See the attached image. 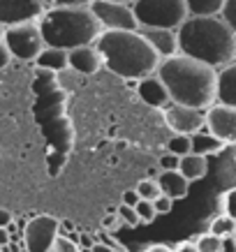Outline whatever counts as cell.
<instances>
[{
  "mask_svg": "<svg viewBox=\"0 0 236 252\" xmlns=\"http://www.w3.org/2000/svg\"><path fill=\"white\" fill-rule=\"evenodd\" d=\"M155 74L169 93V99L185 107L206 109L215 102L218 93V69L192 56L174 54L162 58Z\"/></svg>",
  "mask_w": 236,
  "mask_h": 252,
  "instance_id": "obj_1",
  "label": "cell"
},
{
  "mask_svg": "<svg viewBox=\"0 0 236 252\" xmlns=\"http://www.w3.org/2000/svg\"><path fill=\"white\" fill-rule=\"evenodd\" d=\"M178 51L215 69L236 61V32L222 16H188L176 28Z\"/></svg>",
  "mask_w": 236,
  "mask_h": 252,
  "instance_id": "obj_2",
  "label": "cell"
},
{
  "mask_svg": "<svg viewBox=\"0 0 236 252\" xmlns=\"http://www.w3.org/2000/svg\"><path fill=\"white\" fill-rule=\"evenodd\" d=\"M104 67L123 79H144L160 65L158 51L139 31H102L95 39Z\"/></svg>",
  "mask_w": 236,
  "mask_h": 252,
  "instance_id": "obj_3",
  "label": "cell"
},
{
  "mask_svg": "<svg viewBox=\"0 0 236 252\" xmlns=\"http://www.w3.org/2000/svg\"><path fill=\"white\" fill-rule=\"evenodd\" d=\"M37 26L44 44L61 49L93 44L102 32V26L88 5H54L51 9H44V14L37 19Z\"/></svg>",
  "mask_w": 236,
  "mask_h": 252,
  "instance_id": "obj_4",
  "label": "cell"
},
{
  "mask_svg": "<svg viewBox=\"0 0 236 252\" xmlns=\"http://www.w3.org/2000/svg\"><path fill=\"white\" fill-rule=\"evenodd\" d=\"M132 12L139 28H178L188 16L185 0H135Z\"/></svg>",
  "mask_w": 236,
  "mask_h": 252,
  "instance_id": "obj_5",
  "label": "cell"
},
{
  "mask_svg": "<svg viewBox=\"0 0 236 252\" xmlns=\"http://www.w3.org/2000/svg\"><path fill=\"white\" fill-rule=\"evenodd\" d=\"M2 42L7 44L12 58H19V61H35V56L44 49V37L39 32L37 21L7 26Z\"/></svg>",
  "mask_w": 236,
  "mask_h": 252,
  "instance_id": "obj_6",
  "label": "cell"
},
{
  "mask_svg": "<svg viewBox=\"0 0 236 252\" xmlns=\"http://www.w3.org/2000/svg\"><path fill=\"white\" fill-rule=\"evenodd\" d=\"M91 12L95 14L102 31H137L139 23L135 19L132 5L121 0H91Z\"/></svg>",
  "mask_w": 236,
  "mask_h": 252,
  "instance_id": "obj_7",
  "label": "cell"
},
{
  "mask_svg": "<svg viewBox=\"0 0 236 252\" xmlns=\"http://www.w3.org/2000/svg\"><path fill=\"white\" fill-rule=\"evenodd\" d=\"M61 220H56L51 215H35L28 220L26 231H23V243L26 252H49L54 238L58 236Z\"/></svg>",
  "mask_w": 236,
  "mask_h": 252,
  "instance_id": "obj_8",
  "label": "cell"
},
{
  "mask_svg": "<svg viewBox=\"0 0 236 252\" xmlns=\"http://www.w3.org/2000/svg\"><path fill=\"white\" fill-rule=\"evenodd\" d=\"M165 123L174 134H195L206 125V118L202 109L169 102L165 107Z\"/></svg>",
  "mask_w": 236,
  "mask_h": 252,
  "instance_id": "obj_9",
  "label": "cell"
},
{
  "mask_svg": "<svg viewBox=\"0 0 236 252\" xmlns=\"http://www.w3.org/2000/svg\"><path fill=\"white\" fill-rule=\"evenodd\" d=\"M206 125L211 134L225 141V144H236V107L222 104V102H213L206 109Z\"/></svg>",
  "mask_w": 236,
  "mask_h": 252,
  "instance_id": "obj_10",
  "label": "cell"
},
{
  "mask_svg": "<svg viewBox=\"0 0 236 252\" xmlns=\"http://www.w3.org/2000/svg\"><path fill=\"white\" fill-rule=\"evenodd\" d=\"M42 14H44V0H0V23L2 26L37 21Z\"/></svg>",
  "mask_w": 236,
  "mask_h": 252,
  "instance_id": "obj_11",
  "label": "cell"
},
{
  "mask_svg": "<svg viewBox=\"0 0 236 252\" xmlns=\"http://www.w3.org/2000/svg\"><path fill=\"white\" fill-rule=\"evenodd\" d=\"M67 67L74 69L76 74H98L104 67V63H102V56H100L95 42L67 49Z\"/></svg>",
  "mask_w": 236,
  "mask_h": 252,
  "instance_id": "obj_12",
  "label": "cell"
},
{
  "mask_svg": "<svg viewBox=\"0 0 236 252\" xmlns=\"http://www.w3.org/2000/svg\"><path fill=\"white\" fill-rule=\"evenodd\" d=\"M137 95H139V99H141L144 104H148V107H153V109H165L169 102H171V99H169L167 88H165V84L158 79V74H155V77L148 74V77L139 79Z\"/></svg>",
  "mask_w": 236,
  "mask_h": 252,
  "instance_id": "obj_13",
  "label": "cell"
},
{
  "mask_svg": "<svg viewBox=\"0 0 236 252\" xmlns=\"http://www.w3.org/2000/svg\"><path fill=\"white\" fill-rule=\"evenodd\" d=\"M137 31L148 39V44L158 51L160 58L178 54V37L174 28H137Z\"/></svg>",
  "mask_w": 236,
  "mask_h": 252,
  "instance_id": "obj_14",
  "label": "cell"
},
{
  "mask_svg": "<svg viewBox=\"0 0 236 252\" xmlns=\"http://www.w3.org/2000/svg\"><path fill=\"white\" fill-rule=\"evenodd\" d=\"M215 102L236 107V61L227 63L225 67L218 72V93H215Z\"/></svg>",
  "mask_w": 236,
  "mask_h": 252,
  "instance_id": "obj_15",
  "label": "cell"
},
{
  "mask_svg": "<svg viewBox=\"0 0 236 252\" xmlns=\"http://www.w3.org/2000/svg\"><path fill=\"white\" fill-rule=\"evenodd\" d=\"M158 185H160V190L171 199L188 197V190H190V181H188L178 169H162V174L158 176Z\"/></svg>",
  "mask_w": 236,
  "mask_h": 252,
  "instance_id": "obj_16",
  "label": "cell"
},
{
  "mask_svg": "<svg viewBox=\"0 0 236 252\" xmlns=\"http://www.w3.org/2000/svg\"><path fill=\"white\" fill-rule=\"evenodd\" d=\"M35 65L39 69H49V72H63L67 67V49H61V46H51L44 44V49L35 56Z\"/></svg>",
  "mask_w": 236,
  "mask_h": 252,
  "instance_id": "obj_17",
  "label": "cell"
},
{
  "mask_svg": "<svg viewBox=\"0 0 236 252\" xmlns=\"http://www.w3.org/2000/svg\"><path fill=\"white\" fill-rule=\"evenodd\" d=\"M190 153H197V155H215L220 153L222 148H225V141H220V139L215 137V134H211V132H195V134H190Z\"/></svg>",
  "mask_w": 236,
  "mask_h": 252,
  "instance_id": "obj_18",
  "label": "cell"
},
{
  "mask_svg": "<svg viewBox=\"0 0 236 252\" xmlns=\"http://www.w3.org/2000/svg\"><path fill=\"white\" fill-rule=\"evenodd\" d=\"M178 171H181L188 181H199V178H204L206 171H208L206 155H197V153L181 155V160H178Z\"/></svg>",
  "mask_w": 236,
  "mask_h": 252,
  "instance_id": "obj_19",
  "label": "cell"
},
{
  "mask_svg": "<svg viewBox=\"0 0 236 252\" xmlns=\"http://www.w3.org/2000/svg\"><path fill=\"white\" fill-rule=\"evenodd\" d=\"M190 16H220L225 0H185Z\"/></svg>",
  "mask_w": 236,
  "mask_h": 252,
  "instance_id": "obj_20",
  "label": "cell"
},
{
  "mask_svg": "<svg viewBox=\"0 0 236 252\" xmlns=\"http://www.w3.org/2000/svg\"><path fill=\"white\" fill-rule=\"evenodd\" d=\"M236 229V220L234 218H229L227 213L225 215H218L213 222H211V234H215V236H229V234H234Z\"/></svg>",
  "mask_w": 236,
  "mask_h": 252,
  "instance_id": "obj_21",
  "label": "cell"
},
{
  "mask_svg": "<svg viewBox=\"0 0 236 252\" xmlns=\"http://www.w3.org/2000/svg\"><path fill=\"white\" fill-rule=\"evenodd\" d=\"M190 134H176V137L169 139V144H167V151L169 153H174V155H188L190 153Z\"/></svg>",
  "mask_w": 236,
  "mask_h": 252,
  "instance_id": "obj_22",
  "label": "cell"
},
{
  "mask_svg": "<svg viewBox=\"0 0 236 252\" xmlns=\"http://www.w3.org/2000/svg\"><path fill=\"white\" fill-rule=\"evenodd\" d=\"M135 190H137L139 199H148V201H153V199L162 192L160 185H158V181H153V178H144V181H139Z\"/></svg>",
  "mask_w": 236,
  "mask_h": 252,
  "instance_id": "obj_23",
  "label": "cell"
},
{
  "mask_svg": "<svg viewBox=\"0 0 236 252\" xmlns=\"http://www.w3.org/2000/svg\"><path fill=\"white\" fill-rule=\"evenodd\" d=\"M135 211L139 215V222H144V224H151L158 218V211L153 206V201H148V199H139L137 204H135Z\"/></svg>",
  "mask_w": 236,
  "mask_h": 252,
  "instance_id": "obj_24",
  "label": "cell"
},
{
  "mask_svg": "<svg viewBox=\"0 0 236 252\" xmlns=\"http://www.w3.org/2000/svg\"><path fill=\"white\" fill-rule=\"evenodd\" d=\"M220 241L222 238L220 236H215V234H204V236H199L197 238V250L199 252H220Z\"/></svg>",
  "mask_w": 236,
  "mask_h": 252,
  "instance_id": "obj_25",
  "label": "cell"
},
{
  "mask_svg": "<svg viewBox=\"0 0 236 252\" xmlns=\"http://www.w3.org/2000/svg\"><path fill=\"white\" fill-rule=\"evenodd\" d=\"M116 215H118V218H121V222H125L128 227H137V224H141V222H139L137 211H135V206L121 204V206H118V211H116Z\"/></svg>",
  "mask_w": 236,
  "mask_h": 252,
  "instance_id": "obj_26",
  "label": "cell"
},
{
  "mask_svg": "<svg viewBox=\"0 0 236 252\" xmlns=\"http://www.w3.org/2000/svg\"><path fill=\"white\" fill-rule=\"evenodd\" d=\"M49 252H79V243L72 241V238H65V236H56Z\"/></svg>",
  "mask_w": 236,
  "mask_h": 252,
  "instance_id": "obj_27",
  "label": "cell"
},
{
  "mask_svg": "<svg viewBox=\"0 0 236 252\" xmlns=\"http://www.w3.org/2000/svg\"><path fill=\"white\" fill-rule=\"evenodd\" d=\"M220 16L227 21V26L236 32V0H225V7H222Z\"/></svg>",
  "mask_w": 236,
  "mask_h": 252,
  "instance_id": "obj_28",
  "label": "cell"
},
{
  "mask_svg": "<svg viewBox=\"0 0 236 252\" xmlns=\"http://www.w3.org/2000/svg\"><path fill=\"white\" fill-rule=\"evenodd\" d=\"M153 206H155L158 215H167V213H171V206H174V199L167 197L165 192H160L158 197L153 199Z\"/></svg>",
  "mask_w": 236,
  "mask_h": 252,
  "instance_id": "obj_29",
  "label": "cell"
},
{
  "mask_svg": "<svg viewBox=\"0 0 236 252\" xmlns=\"http://www.w3.org/2000/svg\"><path fill=\"white\" fill-rule=\"evenodd\" d=\"M225 213H227L229 218H234V220H236V188H234V190H229L227 194H225Z\"/></svg>",
  "mask_w": 236,
  "mask_h": 252,
  "instance_id": "obj_30",
  "label": "cell"
},
{
  "mask_svg": "<svg viewBox=\"0 0 236 252\" xmlns=\"http://www.w3.org/2000/svg\"><path fill=\"white\" fill-rule=\"evenodd\" d=\"M178 155H174V153H167V155H162L160 158V167L162 169H178Z\"/></svg>",
  "mask_w": 236,
  "mask_h": 252,
  "instance_id": "obj_31",
  "label": "cell"
},
{
  "mask_svg": "<svg viewBox=\"0 0 236 252\" xmlns=\"http://www.w3.org/2000/svg\"><path fill=\"white\" fill-rule=\"evenodd\" d=\"M220 252H236V238H234V234H229V236H222V241H220Z\"/></svg>",
  "mask_w": 236,
  "mask_h": 252,
  "instance_id": "obj_32",
  "label": "cell"
},
{
  "mask_svg": "<svg viewBox=\"0 0 236 252\" xmlns=\"http://www.w3.org/2000/svg\"><path fill=\"white\" fill-rule=\"evenodd\" d=\"M9 61H12V54H9V49L7 44L0 39V69H5L9 65Z\"/></svg>",
  "mask_w": 236,
  "mask_h": 252,
  "instance_id": "obj_33",
  "label": "cell"
},
{
  "mask_svg": "<svg viewBox=\"0 0 236 252\" xmlns=\"http://www.w3.org/2000/svg\"><path fill=\"white\" fill-rule=\"evenodd\" d=\"M137 201H139V194H137V190H128V192H123L121 204H128V206H135Z\"/></svg>",
  "mask_w": 236,
  "mask_h": 252,
  "instance_id": "obj_34",
  "label": "cell"
},
{
  "mask_svg": "<svg viewBox=\"0 0 236 252\" xmlns=\"http://www.w3.org/2000/svg\"><path fill=\"white\" fill-rule=\"evenodd\" d=\"M49 5H88L91 0H44Z\"/></svg>",
  "mask_w": 236,
  "mask_h": 252,
  "instance_id": "obj_35",
  "label": "cell"
},
{
  "mask_svg": "<svg viewBox=\"0 0 236 252\" xmlns=\"http://www.w3.org/2000/svg\"><path fill=\"white\" fill-rule=\"evenodd\" d=\"M12 224V213L7 208H0V227H9Z\"/></svg>",
  "mask_w": 236,
  "mask_h": 252,
  "instance_id": "obj_36",
  "label": "cell"
},
{
  "mask_svg": "<svg viewBox=\"0 0 236 252\" xmlns=\"http://www.w3.org/2000/svg\"><path fill=\"white\" fill-rule=\"evenodd\" d=\"M91 252H114V248H111L109 243H93Z\"/></svg>",
  "mask_w": 236,
  "mask_h": 252,
  "instance_id": "obj_37",
  "label": "cell"
},
{
  "mask_svg": "<svg viewBox=\"0 0 236 252\" xmlns=\"http://www.w3.org/2000/svg\"><path fill=\"white\" fill-rule=\"evenodd\" d=\"M174 252H199V250L195 243H181V245H176Z\"/></svg>",
  "mask_w": 236,
  "mask_h": 252,
  "instance_id": "obj_38",
  "label": "cell"
},
{
  "mask_svg": "<svg viewBox=\"0 0 236 252\" xmlns=\"http://www.w3.org/2000/svg\"><path fill=\"white\" fill-rule=\"evenodd\" d=\"M9 243V231L7 227H0V245H7Z\"/></svg>",
  "mask_w": 236,
  "mask_h": 252,
  "instance_id": "obj_39",
  "label": "cell"
},
{
  "mask_svg": "<svg viewBox=\"0 0 236 252\" xmlns=\"http://www.w3.org/2000/svg\"><path fill=\"white\" fill-rule=\"evenodd\" d=\"M146 252H174L171 248H167V245H151Z\"/></svg>",
  "mask_w": 236,
  "mask_h": 252,
  "instance_id": "obj_40",
  "label": "cell"
},
{
  "mask_svg": "<svg viewBox=\"0 0 236 252\" xmlns=\"http://www.w3.org/2000/svg\"><path fill=\"white\" fill-rule=\"evenodd\" d=\"M81 245H93V238L88 234H81Z\"/></svg>",
  "mask_w": 236,
  "mask_h": 252,
  "instance_id": "obj_41",
  "label": "cell"
},
{
  "mask_svg": "<svg viewBox=\"0 0 236 252\" xmlns=\"http://www.w3.org/2000/svg\"><path fill=\"white\" fill-rule=\"evenodd\" d=\"M5 28H7V26H2V23H0V39H5Z\"/></svg>",
  "mask_w": 236,
  "mask_h": 252,
  "instance_id": "obj_42",
  "label": "cell"
},
{
  "mask_svg": "<svg viewBox=\"0 0 236 252\" xmlns=\"http://www.w3.org/2000/svg\"><path fill=\"white\" fill-rule=\"evenodd\" d=\"M121 2H130V5H132V2H135V0H121Z\"/></svg>",
  "mask_w": 236,
  "mask_h": 252,
  "instance_id": "obj_43",
  "label": "cell"
},
{
  "mask_svg": "<svg viewBox=\"0 0 236 252\" xmlns=\"http://www.w3.org/2000/svg\"><path fill=\"white\" fill-rule=\"evenodd\" d=\"M234 238H236V229H234Z\"/></svg>",
  "mask_w": 236,
  "mask_h": 252,
  "instance_id": "obj_44",
  "label": "cell"
}]
</instances>
